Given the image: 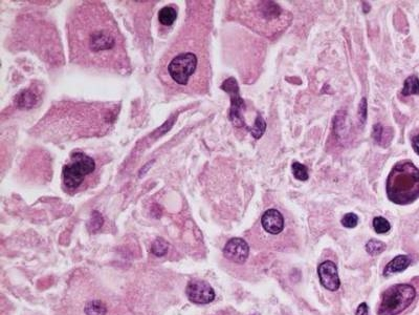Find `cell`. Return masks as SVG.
I'll use <instances>...</instances> for the list:
<instances>
[{"mask_svg": "<svg viewBox=\"0 0 419 315\" xmlns=\"http://www.w3.org/2000/svg\"><path fill=\"white\" fill-rule=\"evenodd\" d=\"M36 97L30 93V92H24L19 97V106L20 107H29L32 106L35 103Z\"/></svg>", "mask_w": 419, "mask_h": 315, "instance_id": "22", "label": "cell"}, {"mask_svg": "<svg viewBox=\"0 0 419 315\" xmlns=\"http://www.w3.org/2000/svg\"><path fill=\"white\" fill-rule=\"evenodd\" d=\"M266 129V123L264 121V119L262 118V116L258 115L256 120H255V124L253 126V128L251 129L252 136L255 138V139H260L262 137V134L264 133Z\"/></svg>", "mask_w": 419, "mask_h": 315, "instance_id": "17", "label": "cell"}, {"mask_svg": "<svg viewBox=\"0 0 419 315\" xmlns=\"http://www.w3.org/2000/svg\"><path fill=\"white\" fill-rule=\"evenodd\" d=\"M386 250V245L381 242V241H377V240H371L366 244V251L375 257L377 254H381L382 252H384Z\"/></svg>", "mask_w": 419, "mask_h": 315, "instance_id": "19", "label": "cell"}, {"mask_svg": "<svg viewBox=\"0 0 419 315\" xmlns=\"http://www.w3.org/2000/svg\"><path fill=\"white\" fill-rule=\"evenodd\" d=\"M373 228L376 233H387L391 229V225L388 220H386L383 216H376L373 220Z\"/></svg>", "mask_w": 419, "mask_h": 315, "instance_id": "18", "label": "cell"}, {"mask_svg": "<svg viewBox=\"0 0 419 315\" xmlns=\"http://www.w3.org/2000/svg\"><path fill=\"white\" fill-rule=\"evenodd\" d=\"M416 290L409 284H397L388 288L382 295L378 315H398L415 300Z\"/></svg>", "mask_w": 419, "mask_h": 315, "instance_id": "3", "label": "cell"}, {"mask_svg": "<svg viewBox=\"0 0 419 315\" xmlns=\"http://www.w3.org/2000/svg\"><path fill=\"white\" fill-rule=\"evenodd\" d=\"M386 188L394 204H412L419 198V168L411 161L398 162L389 173Z\"/></svg>", "mask_w": 419, "mask_h": 315, "instance_id": "2", "label": "cell"}, {"mask_svg": "<svg viewBox=\"0 0 419 315\" xmlns=\"http://www.w3.org/2000/svg\"><path fill=\"white\" fill-rule=\"evenodd\" d=\"M317 274L322 286L329 291H337L340 289L341 282L337 274V267L333 262L326 261L317 268Z\"/></svg>", "mask_w": 419, "mask_h": 315, "instance_id": "9", "label": "cell"}, {"mask_svg": "<svg viewBox=\"0 0 419 315\" xmlns=\"http://www.w3.org/2000/svg\"><path fill=\"white\" fill-rule=\"evenodd\" d=\"M103 223H104L103 216L100 214L97 211H93L92 215H91V220L88 224V229L90 231H96V230H98L100 228L102 227Z\"/></svg>", "mask_w": 419, "mask_h": 315, "instance_id": "21", "label": "cell"}, {"mask_svg": "<svg viewBox=\"0 0 419 315\" xmlns=\"http://www.w3.org/2000/svg\"><path fill=\"white\" fill-rule=\"evenodd\" d=\"M389 132H392L391 129L388 130L387 128H384L382 124H375L373 127L372 137L376 143L381 144V145H386L387 143H389L386 138L388 137L389 139L392 138V136H389Z\"/></svg>", "mask_w": 419, "mask_h": 315, "instance_id": "15", "label": "cell"}, {"mask_svg": "<svg viewBox=\"0 0 419 315\" xmlns=\"http://www.w3.org/2000/svg\"><path fill=\"white\" fill-rule=\"evenodd\" d=\"M186 294L190 302L197 305L210 304L215 299V291L212 286L201 280L190 281L186 287Z\"/></svg>", "mask_w": 419, "mask_h": 315, "instance_id": "7", "label": "cell"}, {"mask_svg": "<svg viewBox=\"0 0 419 315\" xmlns=\"http://www.w3.org/2000/svg\"><path fill=\"white\" fill-rule=\"evenodd\" d=\"M84 312L86 315H106L107 307L101 301H91L85 305Z\"/></svg>", "mask_w": 419, "mask_h": 315, "instance_id": "14", "label": "cell"}, {"mask_svg": "<svg viewBox=\"0 0 419 315\" xmlns=\"http://www.w3.org/2000/svg\"><path fill=\"white\" fill-rule=\"evenodd\" d=\"M411 263H412V258L410 257V255H405V254L397 255V257H395L385 267L384 275L385 277H389V275H392L394 273L403 272L411 265Z\"/></svg>", "mask_w": 419, "mask_h": 315, "instance_id": "11", "label": "cell"}, {"mask_svg": "<svg viewBox=\"0 0 419 315\" xmlns=\"http://www.w3.org/2000/svg\"><path fill=\"white\" fill-rule=\"evenodd\" d=\"M221 88L231 96V109L230 120L236 127H242L245 125L242 109L244 108V101L240 97L239 86L235 78H229L223 83Z\"/></svg>", "mask_w": 419, "mask_h": 315, "instance_id": "6", "label": "cell"}, {"mask_svg": "<svg viewBox=\"0 0 419 315\" xmlns=\"http://www.w3.org/2000/svg\"><path fill=\"white\" fill-rule=\"evenodd\" d=\"M249 244L240 238H234L229 240V242L226 244L224 248L225 257L235 264L245 263L249 258Z\"/></svg>", "mask_w": 419, "mask_h": 315, "instance_id": "8", "label": "cell"}, {"mask_svg": "<svg viewBox=\"0 0 419 315\" xmlns=\"http://www.w3.org/2000/svg\"><path fill=\"white\" fill-rule=\"evenodd\" d=\"M341 223L346 228H354L358 223V216L353 212H349L343 216Z\"/></svg>", "mask_w": 419, "mask_h": 315, "instance_id": "23", "label": "cell"}, {"mask_svg": "<svg viewBox=\"0 0 419 315\" xmlns=\"http://www.w3.org/2000/svg\"><path fill=\"white\" fill-rule=\"evenodd\" d=\"M261 224L264 230L267 233L270 234H279L281 233L284 229V218L281 214V212H279L276 209H268L266 210L262 218H261Z\"/></svg>", "mask_w": 419, "mask_h": 315, "instance_id": "10", "label": "cell"}, {"mask_svg": "<svg viewBox=\"0 0 419 315\" xmlns=\"http://www.w3.org/2000/svg\"><path fill=\"white\" fill-rule=\"evenodd\" d=\"M168 251H169V244L167 241H165L162 238L156 239L151 246V253L158 258L164 257V255L168 253Z\"/></svg>", "mask_w": 419, "mask_h": 315, "instance_id": "16", "label": "cell"}, {"mask_svg": "<svg viewBox=\"0 0 419 315\" xmlns=\"http://www.w3.org/2000/svg\"><path fill=\"white\" fill-rule=\"evenodd\" d=\"M102 6L84 7L71 22L72 56L82 64L117 66L124 57L123 38L109 12Z\"/></svg>", "mask_w": 419, "mask_h": 315, "instance_id": "1", "label": "cell"}, {"mask_svg": "<svg viewBox=\"0 0 419 315\" xmlns=\"http://www.w3.org/2000/svg\"><path fill=\"white\" fill-rule=\"evenodd\" d=\"M358 118H360V121L362 123H365L366 118H367V101L364 98L361 101L360 108H358Z\"/></svg>", "mask_w": 419, "mask_h": 315, "instance_id": "24", "label": "cell"}, {"mask_svg": "<svg viewBox=\"0 0 419 315\" xmlns=\"http://www.w3.org/2000/svg\"><path fill=\"white\" fill-rule=\"evenodd\" d=\"M402 95L406 97L411 95H419V79L417 76L412 75L406 79Z\"/></svg>", "mask_w": 419, "mask_h": 315, "instance_id": "13", "label": "cell"}, {"mask_svg": "<svg viewBox=\"0 0 419 315\" xmlns=\"http://www.w3.org/2000/svg\"><path fill=\"white\" fill-rule=\"evenodd\" d=\"M292 169V173L294 175V178L298 179L299 181H306L308 180V170L306 168V166H304L303 164L299 163V162H294L291 166Z\"/></svg>", "mask_w": 419, "mask_h": 315, "instance_id": "20", "label": "cell"}, {"mask_svg": "<svg viewBox=\"0 0 419 315\" xmlns=\"http://www.w3.org/2000/svg\"><path fill=\"white\" fill-rule=\"evenodd\" d=\"M412 146H413L415 152L419 155V134L415 136L412 139Z\"/></svg>", "mask_w": 419, "mask_h": 315, "instance_id": "26", "label": "cell"}, {"mask_svg": "<svg viewBox=\"0 0 419 315\" xmlns=\"http://www.w3.org/2000/svg\"><path fill=\"white\" fill-rule=\"evenodd\" d=\"M94 169L95 162L91 156L82 152L75 153L71 156L70 162L63 167V185L68 190L78 189Z\"/></svg>", "mask_w": 419, "mask_h": 315, "instance_id": "4", "label": "cell"}, {"mask_svg": "<svg viewBox=\"0 0 419 315\" xmlns=\"http://www.w3.org/2000/svg\"><path fill=\"white\" fill-rule=\"evenodd\" d=\"M177 18V12L172 7H164L158 12V21L163 26L169 27L174 24Z\"/></svg>", "mask_w": 419, "mask_h": 315, "instance_id": "12", "label": "cell"}, {"mask_svg": "<svg viewBox=\"0 0 419 315\" xmlns=\"http://www.w3.org/2000/svg\"><path fill=\"white\" fill-rule=\"evenodd\" d=\"M198 57L191 51L177 53L168 63L167 72L171 80L178 86L186 87L198 69Z\"/></svg>", "mask_w": 419, "mask_h": 315, "instance_id": "5", "label": "cell"}, {"mask_svg": "<svg viewBox=\"0 0 419 315\" xmlns=\"http://www.w3.org/2000/svg\"><path fill=\"white\" fill-rule=\"evenodd\" d=\"M355 315H369V308L368 305L366 303L361 304L360 306L357 307Z\"/></svg>", "mask_w": 419, "mask_h": 315, "instance_id": "25", "label": "cell"}]
</instances>
